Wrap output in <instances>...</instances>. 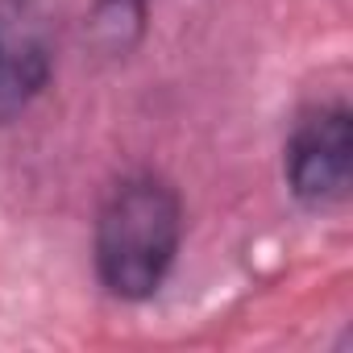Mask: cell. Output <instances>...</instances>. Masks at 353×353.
I'll return each instance as SVG.
<instances>
[{"mask_svg":"<svg viewBox=\"0 0 353 353\" xmlns=\"http://www.w3.org/2000/svg\"><path fill=\"white\" fill-rule=\"evenodd\" d=\"M183 245V196L158 170H129L96 208L92 258L100 287L121 303L162 291Z\"/></svg>","mask_w":353,"mask_h":353,"instance_id":"obj_1","label":"cell"},{"mask_svg":"<svg viewBox=\"0 0 353 353\" xmlns=\"http://www.w3.org/2000/svg\"><path fill=\"white\" fill-rule=\"evenodd\" d=\"M283 179L295 204L324 212L349 196L353 179V112L345 100L312 104L283 141Z\"/></svg>","mask_w":353,"mask_h":353,"instance_id":"obj_2","label":"cell"},{"mask_svg":"<svg viewBox=\"0 0 353 353\" xmlns=\"http://www.w3.org/2000/svg\"><path fill=\"white\" fill-rule=\"evenodd\" d=\"M54 79L46 0H0V125L21 121Z\"/></svg>","mask_w":353,"mask_h":353,"instance_id":"obj_3","label":"cell"},{"mask_svg":"<svg viewBox=\"0 0 353 353\" xmlns=\"http://www.w3.org/2000/svg\"><path fill=\"white\" fill-rule=\"evenodd\" d=\"M88 30L108 54H125L145 30V0H96Z\"/></svg>","mask_w":353,"mask_h":353,"instance_id":"obj_4","label":"cell"}]
</instances>
